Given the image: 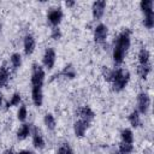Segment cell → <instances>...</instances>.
Instances as JSON below:
<instances>
[{"mask_svg":"<svg viewBox=\"0 0 154 154\" xmlns=\"http://www.w3.org/2000/svg\"><path fill=\"white\" fill-rule=\"evenodd\" d=\"M103 75H105V79L111 82L112 89L116 93L124 90L125 87L128 85L129 81H130V72L125 69H122V67H117L113 70L106 69V72Z\"/></svg>","mask_w":154,"mask_h":154,"instance_id":"obj_1","label":"cell"},{"mask_svg":"<svg viewBox=\"0 0 154 154\" xmlns=\"http://www.w3.org/2000/svg\"><path fill=\"white\" fill-rule=\"evenodd\" d=\"M45 78H46V73H45L43 67L40 64L34 63L31 66V78H30L31 87H41L42 88L45 84Z\"/></svg>","mask_w":154,"mask_h":154,"instance_id":"obj_2","label":"cell"},{"mask_svg":"<svg viewBox=\"0 0 154 154\" xmlns=\"http://www.w3.org/2000/svg\"><path fill=\"white\" fill-rule=\"evenodd\" d=\"M130 45H131V31L129 29H123L118 34V36L114 41V47H117L126 53Z\"/></svg>","mask_w":154,"mask_h":154,"instance_id":"obj_3","label":"cell"},{"mask_svg":"<svg viewBox=\"0 0 154 154\" xmlns=\"http://www.w3.org/2000/svg\"><path fill=\"white\" fill-rule=\"evenodd\" d=\"M63 16L64 13L60 7H51L47 12V20L52 25V28H57L61 23Z\"/></svg>","mask_w":154,"mask_h":154,"instance_id":"obj_4","label":"cell"},{"mask_svg":"<svg viewBox=\"0 0 154 154\" xmlns=\"http://www.w3.org/2000/svg\"><path fill=\"white\" fill-rule=\"evenodd\" d=\"M150 106V97L146 91H141L137 95V112L140 114H146Z\"/></svg>","mask_w":154,"mask_h":154,"instance_id":"obj_5","label":"cell"},{"mask_svg":"<svg viewBox=\"0 0 154 154\" xmlns=\"http://www.w3.org/2000/svg\"><path fill=\"white\" fill-rule=\"evenodd\" d=\"M108 36V28L107 25L100 23L94 28V41L96 43H103Z\"/></svg>","mask_w":154,"mask_h":154,"instance_id":"obj_6","label":"cell"},{"mask_svg":"<svg viewBox=\"0 0 154 154\" xmlns=\"http://www.w3.org/2000/svg\"><path fill=\"white\" fill-rule=\"evenodd\" d=\"M55 58H57V54H55L54 48H52V47L47 48L43 53V57H42L43 66L47 70H52L54 67V64H55Z\"/></svg>","mask_w":154,"mask_h":154,"instance_id":"obj_7","label":"cell"},{"mask_svg":"<svg viewBox=\"0 0 154 154\" xmlns=\"http://www.w3.org/2000/svg\"><path fill=\"white\" fill-rule=\"evenodd\" d=\"M89 126H90V123L89 122H85L83 119H77L75 122V124H73V132H75L76 137L82 138L85 135V132L89 129Z\"/></svg>","mask_w":154,"mask_h":154,"instance_id":"obj_8","label":"cell"},{"mask_svg":"<svg viewBox=\"0 0 154 154\" xmlns=\"http://www.w3.org/2000/svg\"><path fill=\"white\" fill-rule=\"evenodd\" d=\"M76 113L78 114L79 119H83V120L89 122V123L95 118V113H94V111L89 106H81V107H78Z\"/></svg>","mask_w":154,"mask_h":154,"instance_id":"obj_9","label":"cell"},{"mask_svg":"<svg viewBox=\"0 0 154 154\" xmlns=\"http://www.w3.org/2000/svg\"><path fill=\"white\" fill-rule=\"evenodd\" d=\"M31 135H32V144L36 149H43L45 148V138L41 134V130L36 126H34V129L31 130Z\"/></svg>","mask_w":154,"mask_h":154,"instance_id":"obj_10","label":"cell"},{"mask_svg":"<svg viewBox=\"0 0 154 154\" xmlns=\"http://www.w3.org/2000/svg\"><path fill=\"white\" fill-rule=\"evenodd\" d=\"M23 47H24V54L25 55H31L34 53L35 47H36V40H35V37L31 34H28L24 37Z\"/></svg>","mask_w":154,"mask_h":154,"instance_id":"obj_11","label":"cell"},{"mask_svg":"<svg viewBox=\"0 0 154 154\" xmlns=\"http://www.w3.org/2000/svg\"><path fill=\"white\" fill-rule=\"evenodd\" d=\"M11 77V70L6 61H4L0 66V89L6 87Z\"/></svg>","mask_w":154,"mask_h":154,"instance_id":"obj_12","label":"cell"},{"mask_svg":"<svg viewBox=\"0 0 154 154\" xmlns=\"http://www.w3.org/2000/svg\"><path fill=\"white\" fill-rule=\"evenodd\" d=\"M105 8H106V1H95V2H93V6H91L93 18L94 19H100L105 13Z\"/></svg>","mask_w":154,"mask_h":154,"instance_id":"obj_13","label":"cell"},{"mask_svg":"<svg viewBox=\"0 0 154 154\" xmlns=\"http://www.w3.org/2000/svg\"><path fill=\"white\" fill-rule=\"evenodd\" d=\"M153 5H154V2L152 0H142L140 2V7H141V11L143 13V18H152V17H154Z\"/></svg>","mask_w":154,"mask_h":154,"instance_id":"obj_14","label":"cell"},{"mask_svg":"<svg viewBox=\"0 0 154 154\" xmlns=\"http://www.w3.org/2000/svg\"><path fill=\"white\" fill-rule=\"evenodd\" d=\"M31 100L36 107H40L43 103V91L41 87H32L31 88Z\"/></svg>","mask_w":154,"mask_h":154,"instance_id":"obj_15","label":"cell"},{"mask_svg":"<svg viewBox=\"0 0 154 154\" xmlns=\"http://www.w3.org/2000/svg\"><path fill=\"white\" fill-rule=\"evenodd\" d=\"M29 135H31V125L28 124V123H23V124L19 126V129L17 130V138H18L19 141H23V140H25Z\"/></svg>","mask_w":154,"mask_h":154,"instance_id":"obj_16","label":"cell"},{"mask_svg":"<svg viewBox=\"0 0 154 154\" xmlns=\"http://www.w3.org/2000/svg\"><path fill=\"white\" fill-rule=\"evenodd\" d=\"M150 64V53L147 48H141L138 52V65H149Z\"/></svg>","mask_w":154,"mask_h":154,"instance_id":"obj_17","label":"cell"},{"mask_svg":"<svg viewBox=\"0 0 154 154\" xmlns=\"http://www.w3.org/2000/svg\"><path fill=\"white\" fill-rule=\"evenodd\" d=\"M128 119H129V123L131 124V126H134V128H140V126L142 125L141 116H140V113H138L136 109H134V111L129 114Z\"/></svg>","mask_w":154,"mask_h":154,"instance_id":"obj_18","label":"cell"},{"mask_svg":"<svg viewBox=\"0 0 154 154\" xmlns=\"http://www.w3.org/2000/svg\"><path fill=\"white\" fill-rule=\"evenodd\" d=\"M120 138H122V142L123 143H130L132 144L134 143V132L131 129L129 128H125L120 131Z\"/></svg>","mask_w":154,"mask_h":154,"instance_id":"obj_19","label":"cell"},{"mask_svg":"<svg viewBox=\"0 0 154 154\" xmlns=\"http://www.w3.org/2000/svg\"><path fill=\"white\" fill-rule=\"evenodd\" d=\"M10 63H11V67L12 71H17L20 65H22V55L19 53H12V55L10 57Z\"/></svg>","mask_w":154,"mask_h":154,"instance_id":"obj_20","label":"cell"},{"mask_svg":"<svg viewBox=\"0 0 154 154\" xmlns=\"http://www.w3.org/2000/svg\"><path fill=\"white\" fill-rule=\"evenodd\" d=\"M60 75H61V76H64L65 78L73 79V78L76 77V70H75V67H73V65H72V64H67V65H65V66H64V69L61 70Z\"/></svg>","mask_w":154,"mask_h":154,"instance_id":"obj_21","label":"cell"},{"mask_svg":"<svg viewBox=\"0 0 154 154\" xmlns=\"http://www.w3.org/2000/svg\"><path fill=\"white\" fill-rule=\"evenodd\" d=\"M43 123L46 125V128L49 130V131H53L55 129V125H57V122H55V118L52 113H46L45 117H43Z\"/></svg>","mask_w":154,"mask_h":154,"instance_id":"obj_22","label":"cell"},{"mask_svg":"<svg viewBox=\"0 0 154 154\" xmlns=\"http://www.w3.org/2000/svg\"><path fill=\"white\" fill-rule=\"evenodd\" d=\"M150 71H152V64H149V65H138V67H137V73L142 79H147Z\"/></svg>","mask_w":154,"mask_h":154,"instance_id":"obj_23","label":"cell"},{"mask_svg":"<svg viewBox=\"0 0 154 154\" xmlns=\"http://www.w3.org/2000/svg\"><path fill=\"white\" fill-rule=\"evenodd\" d=\"M20 100H22V97H20V94L19 93H13L12 94V96H11V99H10V101L6 103V108H10V107H13V106H18L19 103H20Z\"/></svg>","mask_w":154,"mask_h":154,"instance_id":"obj_24","label":"cell"},{"mask_svg":"<svg viewBox=\"0 0 154 154\" xmlns=\"http://www.w3.org/2000/svg\"><path fill=\"white\" fill-rule=\"evenodd\" d=\"M55 154H75L73 149L71 148V146L69 143H63L55 152Z\"/></svg>","mask_w":154,"mask_h":154,"instance_id":"obj_25","label":"cell"},{"mask_svg":"<svg viewBox=\"0 0 154 154\" xmlns=\"http://www.w3.org/2000/svg\"><path fill=\"white\" fill-rule=\"evenodd\" d=\"M122 154H131L134 152V146L130 143H119V149H118Z\"/></svg>","mask_w":154,"mask_h":154,"instance_id":"obj_26","label":"cell"},{"mask_svg":"<svg viewBox=\"0 0 154 154\" xmlns=\"http://www.w3.org/2000/svg\"><path fill=\"white\" fill-rule=\"evenodd\" d=\"M26 117H28V109H26V106H25V105H22V106L19 107L18 112H17V118H18L19 122L24 123L25 119H26Z\"/></svg>","mask_w":154,"mask_h":154,"instance_id":"obj_27","label":"cell"},{"mask_svg":"<svg viewBox=\"0 0 154 154\" xmlns=\"http://www.w3.org/2000/svg\"><path fill=\"white\" fill-rule=\"evenodd\" d=\"M51 37H52L53 40H59V38L61 37V31H60L59 26H57V28H52Z\"/></svg>","mask_w":154,"mask_h":154,"instance_id":"obj_28","label":"cell"},{"mask_svg":"<svg viewBox=\"0 0 154 154\" xmlns=\"http://www.w3.org/2000/svg\"><path fill=\"white\" fill-rule=\"evenodd\" d=\"M17 154H36V153L32 152V150H20V152L17 153Z\"/></svg>","mask_w":154,"mask_h":154,"instance_id":"obj_29","label":"cell"},{"mask_svg":"<svg viewBox=\"0 0 154 154\" xmlns=\"http://www.w3.org/2000/svg\"><path fill=\"white\" fill-rule=\"evenodd\" d=\"M75 4H76L75 1H66V2H65V5H66L67 7H72V6L75 5Z\"/></svg>","mask_w":154,"mask_h":154,"instance_id":"obj_30","label":"cell"},{"mask_svg":"<svg viewBox=\"0 0 154 154\" xmlns=\"http://www.w3.org/2000/svg\"><path fill=\"white\" fill-rule=\"evenodd\" d=\"M4 154H16V153H14V150H13V149H11V148H10V149H6V150L4 152Z\"/></svg>","mask_w":154,"mask_h":154,"instance_id":"obj_31","label":"cell"},{"mask_svg":"<svg viewBox=\"0 0 154 154\" xmlns=\"http://www.w3.org/2000/svg\"><path fill=\"white\" fill-rule=\"evenodd\" d=\"M2 103H4V96H2V94H1V91H0V107L2 106Z\"/></svg>","mask_w":154,"mask_h":154,"instance_id":"obj_32","label":"cell"},{"mask_svg":"<svg viewBox=\"0 0 154 154\" xmlns=\"http://www.w3.org/2000/svg\"><path fill=\"white\" fill-rule=\"evenodd\" d=\"M112 154H122V153H120V152H119V150H116V152H113V153H112Z\"/></svg>","mask_w":154,"mask_h":154,"instance_id":"obj_33","label":"cell"}]
</instances>
